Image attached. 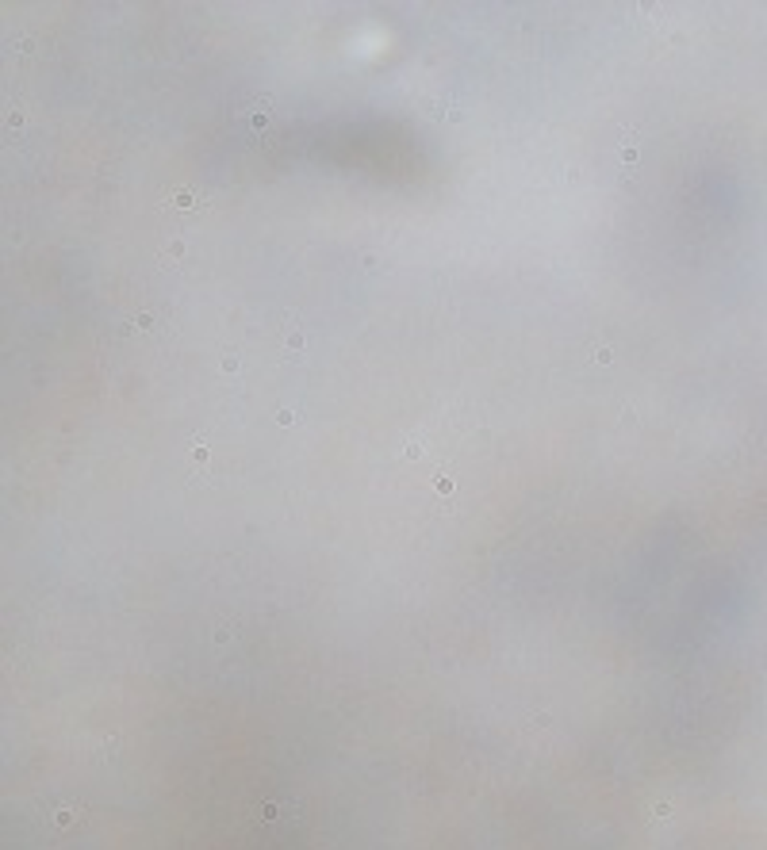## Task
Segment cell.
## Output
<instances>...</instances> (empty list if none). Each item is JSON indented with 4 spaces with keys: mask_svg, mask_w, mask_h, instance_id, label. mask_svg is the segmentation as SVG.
<instances>
[{
    "mask_svg": "<svg viewBox=\"0 0 767 850\" xmlns=\"http://www.w3.org/2000/svg\"><path fill=\"white\" fill-rule=\"evenodd\" d=\"M434 490H437V495H449V490H453V479H449V475H437V479H434Z\"/></svg>",
    "mask_w": 767,
    "mask_h": 850,
    "instance_id": "5b68a950",
    "label": "cell"
},
{
    "mask_svg": "<svg viewBox=\"0 0 767 850\" xmlns=\"http://www.w3.org/2000/svg\"><path fill=\"white\" fill-rule=\"evenodd\" d=\"M288 349H303V333H300V330L288 333Z\"/></svg>",
    "mask_w": 767,
    "mask_h": 850,
    "instance_id": "52a82bcc",
    "label": "cell"
},
{
    "mask_svg": "<svg viewBox=\"0 0 767 850\" xmlns=\"http://www.w3.org/2000/svg\"><path fill=\"white\" fill-rule=\"evenodd\" d=\"M192 460H196V463L208 460V445H196V448H192Z\"/></svg>",
    "mask_w": 767,
    "mask_h": 850,
    "instance_id": "ba28073f",
    "label": "cell"
},
{
    "mask_svg": "<svg viewBox=\"0 0 767 850\" xmlns=\"http://www.w3.org/2000/svg\"><path fill=\"white\" fill-rule=\"evenodd\" d=\"M622 161H629V165L637 161V146H633V142H626V146H622Z\"/></svg>",
    "mask_w": 767,
    "mask_h": 850,
    "instance_id": "8992f818",
    "label": "cell"
},
{
    "mask_svg": "<svg viewBox=\"0 0 767 850\" xmlns=\"http://www.w3.org/2000/svg\"><path fill=\"white\" fill-rule=\"evenodd\" d=\"M418 104L426 108V116H434V119H442L445 111H449V100H445V96H418ZM449 116H453V119H460L457 111H449Z\"/></svg>",
    "mask_w": 767,
    "mask_h": 850,
    "instance_id": "3957f363",
    "label": "cell"
},
{
    "mask_svg": "<svg viewBox=\"0 0 767 850\" xmlns=\"http://www.w3.org/2000/svg\"><path fill=\"white\" fill-rule=\"evenodd\" d=\"M276 421H280V425H292L296 414H292V410H280V414H276Z\"/></svg>",
    "mask_w": 767,
    "mask_h": 850,
    "instance_id": "9c48e42d",
    "label": "cell"
},
{
    "mask_svg": "<svg viewBox=\"0 0 767 850\" xmlns=\"http://www.w3.org/2000/svg\"><path fill=\"white\" fill-rule=\"evenodd\" d=\"M242 119H246V123H250L253 127V131H265V127L269 123H273V100H269V96H261V100H253V104H250V108H246L242 111Z\"/></svg>",
    "mask_w": 767,
    "mask_h": 850,
    "instance_id": "6da1fadb",
    "label": "cell"
},
{
    "mask_svg": "<svg viewBox=\"0 0 767 850\" xmlns=\"http://www.w3.org/2000/svg\"><path fill=\"white\" fill-rule=\"evenodd\" d=\"M169 207H173V211H204V207H208V196H192V192H173V196H169Z\"/></svg>",
    "mask_w": 767,
    "mask_h": 850,
    "instance_id": "7a4b0ae2",
    "label": "cell"
},
{
    "mask_svg": "<svg viewBox=\"0 0 767 850\" xmlns=\"http://www.w3.org/2000/svg\"><path fill=\"white\" fill-rule=\"evenodd\" d=\"M123 330H127V333H150V330H154V314H150V311L134 314V318L123 326Z\"/></svg>",
    "mask_w": 767,
    "mask_h": 850,
    "instance_id": "277c9868",
    "label": "cell"
}]
</instances>
